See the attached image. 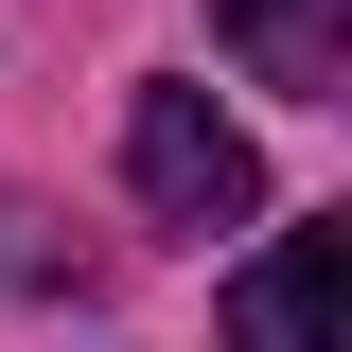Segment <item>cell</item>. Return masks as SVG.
<instances>
[{"label":"cell","instance_id":"cell-1","mask_svg":"<svg viewBox=\"0 0 352 352\" xmlns=\"http://www.w3.org/2000/svg\"><path fill=\"white\" fill-rule=\"evenodd\" d=\"M124 176H141V212H159V229H247V212H264L247 124H229L212 88H176V71L124 106Z\"/></svg>","mask_w":352,"mask_h":352},{"label":"cell","instance_id":"cell-3","mask_svg":"<svg viewBox=\"0 0 352 352\" xmlns=\"http://www.w3.org/2000/svg\"><path fill=\"white\" fill-rule=\"evenodd\" d=\"M212 36L247 53L264 88H300V106H317V88L352 71V0H212Z\"/></svg>","mask_w":352,"mask_h":352},{"label":"cell","instance_id":"cell-2","mask_svg":"<svg viewBox=\"0 0 352 352\" xmlns=\"http://www.w3.org/2000/svg\"><path fill=\"white\" fill-rule=\"evenodd\" d=\"M229 335L247 352H335L352 335V229H282V247L229 282Z\"/></svg>","mask_w":352,"mask_h":352}]
</instances>
